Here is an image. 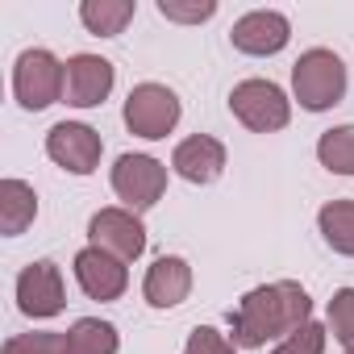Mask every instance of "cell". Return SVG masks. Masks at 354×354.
I'll return each instance as SVG.
<instances>
[{"label":"cell","mask_w":354,"mask_h":354,"mask_svg":"<svg viewBox=\"0 0 354 354\" xmlns=\"http://www.w3.org/2000/svg\"><path fill=\"white\" fill-rule=\"evenodd\" d=\"M5 354H71L67 350V333L55 329H38V333H17L5 342Z\"/></svg>","instance_id":"cell-21"},{"label":"cell","mask_w":354,"mask_h":354,"mask_svg":"<svg viewBox=\"0 0 354 354\" xmlns=\"http://www.w3.org/2000/svg\"><path fill=\"white\" fill-rule=\"evenodd\" d=\"M329 329L342 342V350L354 354V288H337L329 300Z\"/></svg>","instance_id":"cell-20"},{"label":"cell","mask_w":354,"mask_h":354,"mask_svg":"<svg viewBox=\"0 0 354 354\" xmlns=\"http://www.w3.org/2000/svg\"><path fill=\"white\" fill-rule=\"evenodd\" d=\"M17 308L30 321H50L67 308V288H63V271L50 259L30 263L17 275Z\"/></svg>","instance_id":"cell-8"},{"label":"cell","mask_w":354,"mask_h":354,"mask_svg":"<svg viewBox=\"0 0 354 354\" xmlns=\"http://www.w3.org/2000/svg\"><path fill=\"white\" fill-rule=\"evenodd\" d=\"M63 88H67V63H59L50 50L34 46V50H21L17 63H13V96L26 113H42L50 109L55 100H63Z\"/></svg>","instance_id":"cell-3"},{"label":"cell","mask_w":354,"mask_h":354,"mask_svg":"<svg viewBox=\"0 0 354 354\" xmlns=\"http://www.w3.org/2000/svg\"><path fill=\"white\" fill-rule=\"evenodd\" d=\"M292 96L308 113H325V109L342 104V96H346V63L325 46L304 50L292 63Z\"/></svg>","instance_id":"cell-2"},{"label":"cell","mask_w":354,"mask_h":354,"mask_svg":"<svg viewBox=\"0 0 354 354\" xmlns=\"http://www.w3.org/2000/svg\"><path fill=\"white\" fill-rule=\"evenodd\" d=\"M133 13H138L133 0H84L80 5V21L96 38H117L133 21Z\"/></svg>","instance_id":"cell-16"},{"label":"cell","mask_w":354,"mask_h":354,"mask_svg":"<svg viewBox=\"0 0 354 354\" xmlns=\"http://www.w3.org/2000/svg\"><path fill=\"white\" fill-rule=\"evenodd\" d=\"M67 350H71V354H117V350H121L117 325H109V321H100V317H80V321L67 329Z\"/></svg>","instance_id":"cell-18"},{"label":"cell","mask_w":354,"mask_h":354,"mask_svg":"<svg viewBox=\"0 0 354 354\" xmlns=\"http://www.w3.org/2000/svg\"><path fill=\"white\" fill-rule=\"evenodd\" d=\"M88 246L121 259V263H133L142 250H146V225L138 213L121 209V205H109L100 213H92L88 221Z\"/></svg>","instance_id":"cell-7"},{"label":"cell","mask_w":354,"mask_h":354,"mask_svg":"<svg viewBox=\"0 0 354 354\" xmlns=\"http://www.w3.org/2000/svg\"><path fill=\"white\" fill-rule=\"evenodd\" d=\"M317 158L329 175H354V125H333L317 142Z\"/></svg>","instance_id":"cell-19"},{"label":"cell","mask_w":354,"mask_h":354,"mask_svg":"<svg viewBox=\"0 0 354 354\" xmlns=\"http://www.w3.org/2000/svg\"><path fill=\"white\" fill-rule=\"evenodd\" d=\"M230 113L254 133H275L292 121V100L271 80H242L230 92Z\"/></svg>","instance_id":"cell-5"},{"label":"cell","mask_w":354,"mask_h":354,"mask_svg":"<svg viewBox=\"0 0 354 354\" xmlns=\"http://www.w3.org/2000/svg\"><path fill=\"white\" fill-rule=\"evenodd\" d=\"M313 317V300L296 279H279V283H263L250 288L238 308L230 313L234 321V346L242 350H263L267 342H283L288 333H296L300 325H308Z\"/></svg>","instance_id":"cell-1"},{"label":"cell","mask_w":354,"mask_h":354,"mask_svg":"<svg viewBox=\"0 0 354 354\" xmlns=\"http://www.w3.org/2000/svg\"><path fill=\"white\" fill-rule=\"evenodd\" d=\"M271 354H325V329H321L317 321H308V325H300L296 333H288Z\"/></svg>","instance_id":"cell-22"},{"label":"cell","mask_w":354,"mask_h":354,"mask_svg":"<svg viewBox=\"0 0 354 354\" xmlns=\"http://www.w3.org/2000/svg\"><path fill=\"white\" fill-rule=\"evenodd\" d=\"M121 117H125L129 133H138L146 142H158L180 125V96L167 84H138V88H129Z\"/></svg>","instance_id":"cell-4"},{"label":"cell","mask_w":354,"mask_h":354,"mask_svg":"<svg viewBox=\"0 0 354 354\" xmlns=\"http://www.w3.org/2000/svg\"><path fill=\"white\" fill-rule=\"evenodd\" d=\"M317 230L329 250L354 259V201H329L317 213Z\"/></svg>","instance_id":"cell-17"},{"label":"cell","mask_w":354,"mask_h":354,"mask_svg":"<svg viewBox=\"0 0 354 354\" xmlns=\"http://www.w3.org/2000/svg\"><path fill=\"white\" fill-rule=\"evenodd\" d=\"M346 354H350V350H346Z\"/></svg>","instance_id":"cell-25"},{"label":"cell","mask_w":354,"mask_h":354,"mask_svg":"<svg viewBox=\"0 0 354 354\" xmlns=\"http://www.w3.org/2000/svg\"><path fill=\"white\" fill-rule=\"evenodd\" d=\"M113 192L129 213L154 209L167 192V167L150 154H121L113 162Z\"/></svg>","instance_id":"cell-6"},{"label":"cell","mask_w":354,"mask_h":354,"mask_svg":"<svg viewBox=\"0 0 354 354\" xmlns=\"http://www.w3.org/2000/svg\"><path fill=\"white\" fill-rule=\"evenodd\" d=\"M171 167L188 184H201V188L205 184H217L221 171H225V146L217 138H209V133H192V138H184L180 146H175Z\"/></svg>","instance_id":"cell-13"},{"label":"cell","mask_w":354,"mask_h":354,"mask_svg":"<svg viewBox=\"0 0 354 354\" xmlns=\"http://www.w3.org/2000/svg\"><path fill=\"white\" fill-rule=\"evenodd\" d=\"M71 271H75V283L84 288L88 300H121L125 288H129L125 263L113 259V254H104V250H96V246H84V250L75 254Z\"/></svg>","instance_id":"cell-11"},{"label":"cell","mask_w":354,"mask_h":354,"mask_svg":"<svg viewBox=\"0 0 354 354\" xmlns=\"http://www.w3.org/2000/svg\"><path fill=\"white\" fill-rule=\"evenodd\" d=\"M217 13L213 0H196V5H180V0H158V17L167 21H180V26H201Z\"/></svg>","instance_id":"cell-23"},{"label":"cell","mask_w":354,"mask_h":354,"mask_svg":"<svg viewBox=\"0 0 354 354\" xmlns=\"http://www.w3.org/2000/svg\"><path fill=\"white\" fill-rule=\"evenodd\" d=\"M188 292H192V267L180 254L154 259L146 279H142V296H146L150 308H175V304L188 300Z\"/></svg>","instance_id":"cell-14"},{"label":"cell","mask_w":354,"mask_h":354,"mask_svg":"<svg viewBox=\"0 0 354 354\" xmlns=\"http://www.w3.org/2000/svg\"><path fill=\"white\" fill-rule=\"evenodd\" d=\"M38 217V192L26 180H0V234L17 238Z\"/></svg>","instance_id":"cell-15"},{"label":"cell","mask_w":354,"mask_h":354,"mask_svg":"<svg viewBox=\"0 0 354 354\" xmlns=\"http://www.w3.org/2000/svg\"><path fill=\"white\" fill-rule=\"evenodd\" d=\"M113 63L100 59V55H71L67 59V88H63V100L71 109H96L104 104V96L113 92Z\"/></svg>","instance_id":"cell-12"},{"label":"cell","mask_w":354,"mask_h":354,"mask_svg":"<svg viewBox=\"0 0 354 354\" xmlns=\"http://www.w3.org/2000/svg\"><path fill=\"white\" fill-rule=\"evenodd\" d=\"M184 354H238V350H234V342H230L225 333H217L213 325H196V329L188 333Z\"/></svg>","instance_id":"cell-24"},{"label":"cell","mask_w":354,"mask_h":354,"mask_svg":"<svg viewBox=\"0 0 354 354\" xmlns=\"http://www.w3.org/2000/svg\"><path fill=\"white\" fill-rule=\"evenodd\" d=\"M46 154L71 171V175H92L100 167V154H104V142L92 125L84 121H59L50 133H46Z\"/></svg>","instance_id":"cell-9"},{"label":"cell","mask_w":354,"mask_h":354,"mask_svg":"<svg viewBox=\"0 0 354 354\" xmlns=\"http://www.w3.org/2000/svg\"><path fill=\"white\" fill-rule=\"evenodd\" d=\"M230 42L234 50L242 55H254V59H267V55H279L288 42H292V21L275 9H254L246 17L234 21L230 30Z\"/></svg>","instance_id":"cell-10"}]
</instances>
